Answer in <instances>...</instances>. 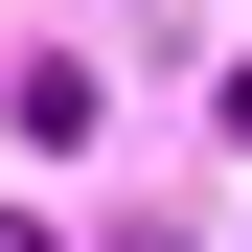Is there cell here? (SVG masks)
Instances as JSON below:
<instances>
[{
  "label": "cell",
  "instance_id": "1",
  "mask_svg": "<svg viewBox=\"0 0 252 252\" xmlns=\"http://www.w3.org/2000/svg\"><path fill=\"white\" fill-rule=\"evenodd\" d=\"M0 252H23V229H0Z\"/></svg>",
  "mask_w": 252,
  "mask_h": 252
}]
</instances>
